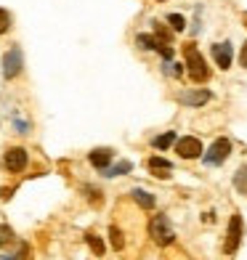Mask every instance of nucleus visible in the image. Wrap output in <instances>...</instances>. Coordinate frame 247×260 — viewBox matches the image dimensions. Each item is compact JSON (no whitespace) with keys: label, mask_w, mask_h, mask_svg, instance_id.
I'll list each match as a JSON object with an SVG mask.
<instances>
[{"label":"nucleus","mask_w":247,"mask_h":260,"mask_svg":"<svg viewBox=\"0 0 247 260\" xmlns=\"http://www.w3.org/2000/svg\"><path fill=\"white\" fill-rule=\"evenodd\" d=\"M8 242H14V229L3 223V226H0V247H6Z\"/></svg>","instance_id":"obj_21"},{"label":"nucleus","mask_w":247,"mask_h":260,"mask_svg":"<svg viewBox=\"0 0 247 260\" xmlns=\"http://www.w3.org/2000/svg\"><path fill=\"white\" fill-rule=\"evenodd\" d=\"M175 151H178V157H183V159H197L202 154V144H199V138H194V136H183V138L175 141Z\"/></svg>","instance_id":"obj_5"},{"label":"nucleus","mask_w":247,"mask_h":260,"mask_svg":"<svg viewBox=\"0 0 247 260\" xmlns=\"http://www.w3.org/2000/svg\"><path fill=\"white\" fill-rule=\"evenodd\" d=\"M178 101L186 104V106H205V104L210 101V90H205V88L186 90V93H181V96H178Z\"/></svg>","instance_id":"obj_8"},{"label":"nucleus","mask_w":247,"mask_h":260,"mask_svg":"<svg viewBox=\"0 0 247 260\" xmlns=\"http://www.w3.org/2000/svg\"><path fill=\"white\" fill-rule=\"evenodd\" d=\"M149 234H151V239H155L157 244H162V247L173 244V239H175V234H173V229H170V220L165 218V215H155V218H151Z\"/></svg>","instance_id":"obj_2"},{"label":"nucleus","mask_w":247,"mask_h":260,"mask_svg":"<svg viewBox=\"0 0 247 260\" xmlns=\"http://www.w3.org/2000/svg\"><path fill=\"white\" fill-rule=\"evenodd\" d=\"M8 27H11V14L6 8H0V35L8 32Z\"/></svg>","instance_id":"obj_22"},{"label":"nucleus","mask_w":247,"mask_h":260,"mask_svg":"<svg viewBox=\"0 0 247 260\" xmlns=\"http://www.w3.org/2000/svg\"><path fill=\"white\" fill-rule=\"evenodd\" d=\"M231 154V141L229 138H215L210 149L205 151V165H221L226 162V157Z\"/></svg>","instance_id":"obj_3"},{"label":"nucleus","mask_w":247,"mask_h":260,"mask_svg":"<svg viewBox=\"0 0 247 260\" xmlns=\"http://www.w3.org/2000/svg\"><path fill=\"white\" fill-rule=\"evenodd\" d=\"M239 64H242V67H247V43L242 45V53H239Z\"/></svg>","instance_id":"obj_23"},{"label":"nucleus","mask_w":247,"mask_h":260,"mask_svg":"<svg viewBox=\"0 0 247 260\" xmlns=\"http://www.w3.org/2000/svg\"><path fill=\"white\" fill-rule=\"evenodd\" d=\"M183 56H186V72H189V77L194 80V82H205L207 80V67H205V58H202V53L197 51V45L194 43H186L183 45Z\"/></svg>","instance_id":"obj_1"},{"label":"nucleus","mask_w":247,"mask_h":260,"mask_svg":"<svg viewBox=\"0 0 247 260\" xmlns=\"http://www.w3.org/2000/svg\"><path fill=\"white\" fill-rule=\"evenodd\" d=\"M213 58H215V64H218L221 69H229V67H231V58H234L231 45H229V43H215V45H213Z\"/></svg>","instance_id":"obj_9"},{"label":"nucleus","mask_w":247,"mask_h":260,"mask_svg":"<svg viewBox=\"0 0 247 260\" xmlns=\"http://www.w3.org/2000/svg\"><path fill=\"white\" fill-rule=\"evenodd\" d=\"M109 239H112V247H114V250H122V247H125L122 231L117 229V226H112V229H109Z\"/></svg>","instance_id":"obj_17"},{"label":"nucleus","mask_w":247,"mask_h":260,"mask_svg":"<svg viewBox=\"0 0 247 260\" xmlns=\"http://www.w3.org/2000/svg\"><path fill=\"white\" fill-rule=\"evenodd\" d=\"M155 35H157V40H160V45H162V43L168 45V43H170V38H173V35H170V29H168V27H162L160 21H157V24H155Z\"/></svg>","instance_id":"obj_20"},{"label":"nucleus","mask_w":247,"mask_h":260,"mask_svg":"<svg viewBox=\"0 0 247 260\" xmlns=\"http://www.w3.org/2000/svg\"><path fill=\"white\" fill-rule=\"evenodd\" d=\"M21 48H11L8 53H6V58H3V75L11 80V77H16L19 72H21Z\"/></svg>","instance_id":"obj_7"},{"label":"nucleus","mask_w":247,"mask_h":260,"mask_svg":"<svg viewBox=\"0 0 247 260\" xmlns=\"http://www.w3.org/2000/svg\"><path fill=\"white\" fill-rule=\"evenodd\" d=\"M6 168L11 173H21L27 168V151L21 149V146H14V149H8L6 151Z\"/></svg>","instance_id":"obj_6"},{"label":"nucleus","mask_w":247,"mask_h":260,"mask_svg":"<svg viewBox=\"0 0 247 260\" xmlns=\"http://www.w3.org/2000/svg\"><path fill=\"white\" fill-rule=\"evenodd\" d=\"M85 242H88V247L93 250V255H96V257H101V255H104V242L99 239L96 234H85Z\"/></svg>","instance_id":"obj_15"},{"label":"nucleus","mask_w":247,"mask_h":260,"mask_svg":"<svg viewBox=\"0 0 247 260\" xmlns=\"http://www.w3.org/2000/svg\"><path fill=\"white\" fill-rule=\"evenodd\" d=\"M234 186H237L239 194H247V165H242V168L237 170V175H234Z\"/></svg>","instance_id":"obj_14"},{"label":"nucleus","mask_w":247,"mask_h":260,"mask_svg":"<svg viewBox=\"0 0 247 260\" xmlns=\"http://www.w3.org/2000/svg\"><path fill=\"white\" fill-rule=\"evenodd\" d=\"M128 170H131V162H120V165H112V168H107V170H104V175H109V178H112V175H125Z\"/></svg>","instance_id":"obj_18"},{"label":"nucleus","mask_w":247,"mask_h":260,"mask_svg":"<svg viewBox=\"0 0 247 260\" xmlns=\"http://www.w3.org/2000/svg\"><path fill=\"white\" fill-rule=\"evenodd\" d=\"M168 24H170L175 32H183V29H186V19H183L181 14H170V16H168Z\"/></svg>","instance_id":"obj_19"},{"label":"nucleus","mask_w":247,"mask_h":260,"mask_svg":"<svg viewBox=\"0 0 247 260\" xmlns=\"http://www.w3.org/2000/svg\"><path fill=\"white\" fill-rule=\"evenodd\" d=\"M88 159H90L93 168L107 170V168H109V162H112V149H93L90 154H88Z\"/></svg>","instance_id":"obj_10"},{"label":"nucleus","mask_w":247,"mask_h":260,"mask_svg":"<svg viewBox=\"0 0 247 260\" xmlns=\"http://www.w3.org/2000/svg\"><path fill=\"white\" fill-rule=\"evenodd\" d=\"M11 194H14L11 188H0V199H11Z\"/></svg>","instance_id":"obj_24"},{"label":"nucleus","mask_w":247,"mask_h":260,"mask_svg":"<svg viewBox=\"0 0 247 260\" xmlns=\"http://www.w3.org/2000/svg\"><path fill=\"white\" fill-rule=\"evenodd\" d=\"M149 170L157 175V178H170V170H173V165L168 159H162V157H151L149 159Z\"/></svg>","instance_id":"obj_11"},{"label":"nucleus","mask_w":247,"mask_h":260,"mask_svg":"<svg viewBox=\"0 0 247 260\" xmlns=\"http://www.w3.org/2000/svg\"><path fill=\"white\" fill-rule=\"evenodd\" d=\"M133 199L144 207V210H151L155 207V197H151L149 191H144V188H133Z\"/></svg>","instance_id":"obj_12"},{"label":"nucleus","mask_w":247,"mask_h":260,"mask_svg":"<svg viewBox=\"0 0 247 260\" xmlns=\"http://www.w3.org/2000/svg\"><path fill=\"white\" fill-rule=\"evenodd\" d=\"M136 43H138V48H144V51H155L157 45H160L157 38H151V35H138Z\"/></svg>","instance_id":"obj_16"},{"label":"nucleus","mask_w":247,"mask_h":260,"mask_svg":"<svg viewBox=\"0 0 247 260\" xmlns=\"http://www.w3.org/2000/svg\"><path fill=\"white\" fill-rule=\"evenodd\" d=\"M239 242H242V215L237 212V215H231V220H229V231H226L223 250H226L229 255H234V252L239 250Z\"/></svg>","instance_id":"obj_4"},{"label":"nucleus","mask_w":247,"mask_h":260,"mask_svg":"<svg viewBox=\"0 0 247 260\" xmlns=\"http://www.w3.org/2000/svg\"><path fill=\"white\" fill-rule=\"evenodd\" d=\"M175 141H178V138H175V133H173V130H168V133H162V136H157L155 141H151V146H155V149H168V146H173L175 144Z\"/></svg>","instance_id":"obj_13"}]
</instances>
